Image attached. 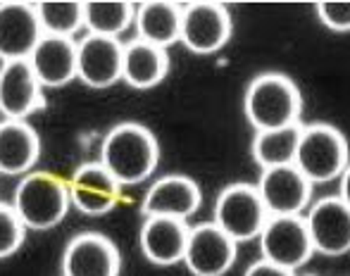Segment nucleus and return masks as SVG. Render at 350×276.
Segmentation results:
<instances>
[{"label":"nucleus","instance_id":"9b49d317","mask_svg":"<svg viewBox=\"0 0 350 276\" xmlns=\"http://www.w3.org/2000/svg\"><path fill=\"white\" fill-rule=\"evenodd\" d=\"M120 250L96 231L74 236L62 253V276H120Z\"/></svg>","mask_w":350,"mask_h":276},{"label":"nucleus","instance_id":"6e6552de","mask_svg":"<svg viewBox=\"0 0 350 276\" xmlns=\"http://www.w3.org/2000/svg\"><path fill=\"white\" fill-rule=\"evenodd\" d=\"M231 38V17L219 3H191L181 8L179 41L196 55L219 53Z\"/></svg>","mask_w":350,"mask_h":276},{"label":"nucleus","instance_id":"7ed1b4c3","mask_svg":"<svg viewBox=\"0 0 350 276\" xmlns=\"http://www.w3.org/2000/svg\"><path fill=\"white\" fill-rule=\"evenodd\" d=\"M70 191L51 171L24 174L12 195V210L27 229L48 231L70 212Z\"/></svg>","mask_w":350,"mask_h":276},{"label":"nucleus","instance_id":"39448f33","mask_svg":"<svg viewBox=\"0 0 350 276\" xmlns=\"http://www.w3.org/2000/svg\"><path fill=\"white\" fill-rule=\"evenodd\" d=\"M267 219L269 215L265 210L255 186L231 184L215 200L212 224L224 231L234 243L255 240Z\"/></svg>","mask_w":350,"mask_h":276},{"label":"nucleus","instance_id":"0eeeda50","mask_svg":"<svg viewBox=\"0 0 350 276\" xmlns=\"http://www.w3.org/2000/svg\"><path fill=\"white\" fill-rule=\"evenodd\" d=\"M303 221L314 253L341 258L350 250V203H343L338 195L310 203Z\"/></svg>","mask_w":350,"mask_h":276},{"label":"nucleus","instance_id":"f257e3e1","mask_svg":"<svg viewBox=\"0 0 350 276\" xmlns=\"http://www.w3.org/2000/svg\"><path fill=\"white\" fill-rule=\"evenodd\" d=\"M100 162L120 186H136L152 176L160 162V146L143 124L124 122L107 131L100 146Z\"/></svg>","mask_w":350,"mask_h":276},{"label":"nucleus","instance_id":"4be33fe9","mask_svg":"<svg viewBox=\"0 0 350 276\" xmlns=\"http://www.w3.org/2000/svg\"><path fill=\"white\" fill-rule=\"evenodd\" d=\"M136 5L126 0H91L83 3V27L91 36L117 38L134 24Z\"/></svg>","mask_w":350,"mask_h":276},{"label":"nucleus","instance_id":"a211bd4d","mask_svg":"<svg viewBox=\"0 0 350 276\" xmlns=\"http://www.w3.org/2000/svg\"><path fill=\"white\" fill-rule=\"evenodd\" d=\"M27 62L43 88H62L77 79V43L74 38L43 36Z\"/></svg>","mask_w":350,"mask_h":276},{"label":"nucleus","instance_id":"1a4fd4ad","mask_svg":"<svg viewBox=\"0 0 350 276\" xmlns=\"http://www.w3.org/2000/svg\"><path fill=\"white\" fill-rule=\"evenodd\" d=\"M255 191L269 217H303L312 198V184L295 165L262 169Z\"/></svg>","mask_w":350,"mask_h":276},{"label":"nucleus","instance_id":"f8f14e48","mask_svg":"<svg viewBox=\"0 0 350 276\" xmlns=\"http://www.w3.org/2000/svg\"><path fill=\"white\" fill-rule=\"evenodd\" d=\"M67 191H70V203L81 215L103 217L120 203L122 186L112 179V174L100 162H86L72 174Z\"/></svg>","mask_w":350,"mask_h":276},{"label":"nucleus","instance_id":"2eb2a0df","mask_svg":"<svg viewBox=\"0 0 350 276\" xmlns=\"http://www.w3.org/2000/svg\"><path fill=\"white\" fill-rule=\"evenodd\" d=\"M43 38L36 10L29 3H0V57L8 62L29 60Z\"/></svg>","mask_w":350,"mask_h":276},{"label":"nucleus","instance_id":"a878e982","mask_svg":"<svg viewBox=\"0 0 350 276\" xmlns=\"http://www.w3.org/2000/svg\"><path fill=\"white\" fill-rule=\"evenodd\" d=\"M319 22L327 29L336 33L350 31V3H336V0H327V3H317Z\"/></svg>","mask_w":350,"mask_h":276},{"label":"nucleus","instance_id":"423d86ee","mask_svg":"<svg viewBox=\"0 0 350 276\" xmlns=\"http://www.w3.org/2000/svg\"><path fill=\"white\" fill-rule=\"evenodd\" d=\"M258 238L262 260L288 272H298L314 253L303 217H269Z\"/></svg>","mask_w":350,"mask_h":276},{"label":"nucleus","instance_id":"4468645a","mask_svg":"<svg viewBox=\"0 0 350 276\" xmlns=\"http://www.w3.org/2000/svg\"><path fill=\"white\" fill-rule=\"evenodd\" d=\"M203 193L191 176L170 174L157 179L143 198V217H170L186 221L200 210Z\"/></svg>","mask_w":350,"mask_h":276},{"label":"nucleus","instance_id":"9d476101","mask_svg":"<svg viewBox=\"0 0 350 276\" xmlns=\"http://www.w3.org/2000/svg\"><path fill=\"white\" fill-rule=\"evenodd\" d=\"M236 255H239V243H234L212 221H205L189 229L181 262L193 276H224L234 267Z\"/></svg>","mask_w":350,"mask_h":276},{"label":"nucleus","instance_id":"412c9836","mask_svg":"<svg viewBox=\"0 0 350 276\" xmlns=\"http://www.w3.org/2000/svg\"><path fill=\"white\" fill-rule=\"evenodd\" d=\"M170 72V57L167 51L155 48L146 41H131L124 46L122 53V79L129 83L131 88L148 91V88L157 86Z\"/></svg>","mask_w":350,"mask_h":276},{"label":"nucleus","instance_id":"dca6fc26","mask_svg":"<svg viewBox=\"0 0 350 276\" xmlns=\"http://www.w3.org/2000/svg\"><path fill=\"white\" fill-rule=\"evenodd\" d=\"M43 107V86L27 60L8 62L0 79V115L10 122H27Z\"/></svg>","mask_w":350,"mask_h":276},{"label":"nucleus","instance_id":"f03ea898","mask_svg":"<svg viewBox=\"0 0 350 276\" xmlns=\"http://www.w3.org/2000/svg\"><path fill=\"white\" fill-rule=\"evenodd\" d=\"M303 98L284 74H260L245 88L243 112L255 131H272L281 126L300 124Z\"/></svg>","mask_w":350,"mask_h":276},{"label":"nucleus","instance_id":"6ab92c4d","mask_svg":"<svg viewBox=\"0 0 350 276\" xmlns=\"http://www.w3.org/2000/svg\"><path fill=\"white\" fill-rule=\"evenodd\" d=\"M38 155L41 141L27 122H0V174H29V169L38 162Z\"/></svg>","mask_w":350,"mask_h":276},{"label":"nucleus","instance_id":"20e7f679","mask_svg":"<svg viewBox=\"0 0 350 276\" xmlns=\"http://www.w3.org/2000/svg\"><path fill=\"white\" fill-rule=\"evenodd\" d=\"M293 165L310 184H329L348 171V143L332 124H308L300 129Z\"/></svg>","mask_w":350,"mask_h":276},{"label":"nucleus","instance_id":"f3484780","mask_svg":"<svg viewBox=\"0 0 350 276\" xmlns=\"http://www.w3.org/2000/svg\"><path fill=\"white\" fill-rule=\"evenodd\" d=\"M189 224L170 217H146L139 234L143 258L157 267H172L184 260Z\"/></svg>","mask_w":350,"mask_h":276},{"label":"nucleus","instance_id":"393cba45","mask_svg":"<svg viewBox=\"0 0 350 276\" xmlns=\"http://www.w3.org/2000/svg\"><path fill=\"white\" fill-rule=\"evenodd\" d=\"M27 226L19 221L12 205H0V260L14 255L24 243Z\"/></svg>","mask_w":350,"mask_h":276},{"label":"nucleus","instance_id":"bb28decb","mask_svg":"<svg viewBox=\"0 0 350 276\" xmlns=\"http://www.w3.org/2000/svg\"><path fill=\"white\" fill-rule=\"evenodd\" d=\"M243 276H295V272H288V269L267 262V260H258L245 269Z\"/></svg>","mask_w":350,"mask_h":276},{"label":"nucleus","instance_id":"5701e85b","mask_svg":"<svg viewBox=\"0 0 350 276\" xmlns=\"http://www.w3.org/2000/svg\"><path fill=\"white\" fill-rule=\"evenodd\" d=\"M303 124L281 126L272 131H255L253 146V160L260 165V169H274V167L293 165L295 150H298V138Z\"/></svg>","mask_w":350,"mask_h":276},{"label":"nucleus","instance_id":"aec40b11","mask_svg":"<svg viewBox=\"0 0 350 276\" xmlns=\"http://www.w3.org/2000/svg\"><path fill=\"white\" fill-rule=\"evenodd\" d=\"M134 27L139 31V41H146L155 48L167 51L179 43L181 31V8L167 0H148L136 5Z\"/></svg>","mask_w":350,"mask_h":276},{"label":"nucleus","instance_id":"b1692460","mask_svg":"<svg viewBox=\"0 0 350 276\" xmlns=\"http://www.w3.org/2000/svg\"><path fill=\"white\" fill-rule=\"evenodd\" d=\"M33 10L43 36L72 38L83 27V3L77 0H41Z\"/></svg>","mask_w":350,"mask_h":276},{"label":"nucleus","instance_id":"cd10ccee","mask_svg":"<svg viewBox=\"0 0 350 276\" xmlns=\"http://www.w3.org/2000/svg\"><path fill=\"white\" fill-rule=\"evenodd\" d=\"M5 67H8V60H3V57H0V79H3V72H5Z\"/></svg>","mask_w":350,"mask_h":276},{"label":"nucleus","instance_id":"ddd939ff","mask_svg":"<svg viewBox=\"0 0 350 276\" xmlns=\"http://www.w3.org/2000/svg\"><path fill=\"white\" fill-rule=\"evenodd\" d=\"M122 46L117 38L91 36L77 43V79L88 88H110L122 79Z\"/></svg>","mask_w":350,"mask_h":276}]
</instances>
